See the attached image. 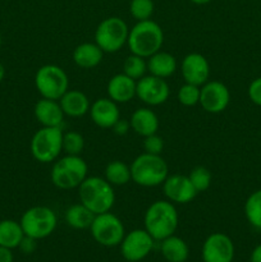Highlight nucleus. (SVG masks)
<instances>
[{"mask_svg": "<svg viewBox=\"0 0 261 262\" xmlns=\"http://www.w3.org/2000/svg\"><path fill=\"white\" fill-rule=\"evenodd\" d=\"M178 211L168 200H158L147 207L143 216L145 230L158 242L170 237L178 228Z\"/></svg>", "mask_w": 261, "mask_h": 262, "instance_id": "f257e3e1", "label": "nucleus"}, {"mask_svg": "<svg viewBox=\"0 0 261 262\" xmlns=\"http://www.w3.org/2000/svg\"><path fill=\"white\" fill-rule=\"evenodd\" d=\"M164 43L163 28L155 20L137 22L128 33L127 46L130 54L147 59L161 50Z\"/></svg>", "mask_w": 261, "mask_h": 262, "instance_id": "f03ea898", "label": "nucleus"}, {"mask_svg": "<svg viewBox=\"0 0 261 262\" xmlns=\"http://www.w3.org/2000/svg\"><path fill=\"white\" fill-rule=\"evenodd\" d=\"M79 202L95 215L110 211L115 204V192L105 178L87 177L78 187Z\"/></svg>", "mask_w": 261, "mask_h": 262, "instance_id": "7ed1b4c3", "label": "nucleus"}, {"mask_svg": "<svg viewBox=\"0 0 261 262\" xmlns=\"http://www.w3.org/2000/svg\"><path fill=\"white\" fill-rule=\"evenodd\" d=\"M129 166L133 183L146 188L161 186L169 176L168 164L161 155L143 152Z\"/></svg>", "mask_w": 261, "mask_h": 262, "instance_id": "20e7f679", "label": "nucleus"}, {"mask_svg": "<svg viewBox=\"0 0 261 262\" xmlns=\"http://www.w3.org/2000/svg\"><path fill=\"white\" fill-rule=\"evenodd\" d=\"M89 177V165L81 155H66L56 159L51 166V183L59 189H74Z\"/></svg>", "mask_w": 261, "mask_h": 262, "instance_id": "39448f33", "label": "nucleus"}, {"mask_svg": "<svg viewBox=\"0 0 261 262\" xmlns=\"http://www.w3.org/2000/svg\"><path fill=\"white\" fill-rule=\"evenodd\" d=\"M33 159L41 164L54 163L63 152V130L60 127H41L30 142Z\"/></svg>", "mask_w": 261, "mask_h": 262, "instance_id": "423d86ee", "label": "nucleus"}, {"mask_svg": "<svg viewBox=\"0 0 261 262\" xmlns=\"http://www.w3.org/2000/svg\"><path fill=\"white\" fill-rule=\"evenodd\" d=\"M35 86L42 99L59 100L69 90V77L61 67L45 64L36 72Z\"/></svg>", "mask_w": 261, "mask_h": 262, "instance_id": "0eeeda50", "label": "nucleus"}, {"mask_svg": "<svg viewBox=\"0 0 261 262\" xmlns=\"http://www.w3.org/2000/svg\"><path fill=\"white\" fill-rule=\"evenodd\" d=\"M19 224L25 235L40 241L53 234L58 225V217L50 207L33 206L23 212Z\"/></svg>", "mask_w": 261, "mask_h": 262, "instance_id": "6e6552de", "label": "nucleus"}, {"mask_svg": "<svg viewBox=\"0 0 261 262\" xmlns=\"http://www.w3.org/2000/svg\"><path fill=\"white\" fill-rule=\"evenodd\" d=\"M129 27L119 17H109L102 19L95 31V43L104 53H117L127 45Z\"/></svg>", "mask_w": 261, "mask_h": 262, "instance_id": "1a4fd4ad", "label": "nucleus"}, {"mask_svg": "<svg viewBox=\"0 0 261 262\" xmlns=\"http://www.w3.org/2000/svg\"><path fill=\"white\" fill-rule=\"evenodd\" d=\"M90 230H91L92 238L104 247L119 246L125 235L122 220L110 211L95 215Z\"/></svg>", "mask_w": 261, "mask_h": 262, "instance_id": "9d476101", "label": "nucleus"}, {"mask_svg": "<svg viewBox=\"0 0 261 262\" xmlns=\"http://www.w3.org/2000/svg\"><path fill=\"white\" fill-rule=\"evenodd\" d=\"M155 239L145 229L127 233L120 242V253L128 262H138L147 257L153 251Z\"/></svg>", "mask_w": 261, "mask_h": 262, "instance_id": "9b49d317", "label": "nucleus"}, {"mask_svg": "<svg viewBox=\"0 0 261 262\" xmlns=\"http://www.w3.org/2000/svg\"><path fill=\"white\" fill-rule=\"evenodd\" d=\"M169 95H170V89L168 82L164 78L148 74L137 81L136 97H138L143 104L148 106H159L164 104L169 99Z\"/></svg>", "mask_w": 261, "mask_h": 262, "instance_id": "f8f14e48", "label": "nucleus"}, {"mask_svg": "<svg viewBox=\"0 0 261 262\" xmlns=\"http://www.w3.org/2000/svg\"><path fill=\"white\" fill-rule=\"evenodd\" d=\"M230 102L229 89L220 81H207L201 86L200 102L202 109L210 114H219Z\"/></svg>", "mask_w": 261, "mask_h": 262, "instance_id": "ddd939ff", "label": "nucleus"}, {"mask_svg": "<svg viewBox=\"0 0 261 262\" xmlns=\"http://www.w3.org/2000/svg\"><path fill=\"white\" fill-rule=\"evenodd\" d=\"M204 262H232L234 258V243L224 233H212L202 245Z\"/></svg>", "mask_w": 261, "mask_h": 262, "instance_id": "4468645a", "label": "nucleus"}, {"mask_svg": "<svg viewBox=\"0 0 261 262\" xmlns=\"http://www.w3.org/2000/svg\"><path fill=\"white\" fill-rule=\"evenodd\" d=\"M161 186L168 201L173 202L174 205L189 204L197 196V191L192 186L188 176H182V174L168 176Z\"/></svg>", "mask_w": 261, "mask_h": 262, "instance_id": "2eb2a0df", "label": "nucleus"}, {"mask_svg": "<svg viewBox=\"0 0 261 262\" xmlns=\"http://www.w3.org/2000/svg\"><path fill=\"white\" fill-rule=\"evenodd\" d=\"M181 72L186 83L201 87L210 78V64L202 54L189 53L182 60Z\"/></svg>", "mask_w": 261, "mask_h": 262, "instance_id": "dca6fc26", "label": "nucleus"}, {"mask_svg": "<svg viewBox=\"0 0 261 262\" xmlns=\"http://www.w3.org/2000/svg\"><path fill=\"white\" fill-rule=\"evenodd\" d=\"M118 105L119 104L109 97L95 100L89 112L91 120L100 128H113V125L120 119V110Z\"/></svg>", "mask_w": 261, "mask_h": 262, "instance_id": "f3484780", "label": "nucleus"}, {"mask_svg": "<svg viewBox=\"0 0 261 262\" xmlns=\"http://www.w3.org/2000/svg\"><path fill=\"white\" fill-rule=\"evenodd\" d=\"M136 87L137 81L124 73H118L107 82V97L117 104H127L136 97Z\"/></svg>", "mask_w": 261, "mask_h": 262, "instance_id": "a211bd4d", "label": "nucleus"}, {"mask_svg": "<svg viewBox=\"0 0 261 262\" xmlns=\"http://www.w3.org/2000/svg\"><path fill=\"white\" fill-rule=\"evenodd\" d=\"M36 120L42 127H60L64 122V113L58 100L41 99L33 107Z\"/></svg>", "mask_w": 261, "mask_h": 262, "instance_id": "6ab92c4d", "label": "nucleus"}, {"mask_svg": "<svg viewBox=\"0 0 261 262\" xmlns=\"http://www.w3.org/2000/svg\"><path fill=\"white\" fill-rule=\"evenodd\" d=\"M130 129L143 138L155 135L159 130V118L150 107H138L130 115Z\"/></svg>", "mask_w": 261, "mask_h": 262, "instance_id": "aec40b11", "label": "nucleus"}, {"mask_svg": "<svg viewBox=\"0 0 261 262\" xmlns=\"http://www.w3.org/2000/svg\"><path fill=\"white\" fill-rule=\"evenodd\" d=\"M64 115L71 118H81L90 112V100L84 92L79 90H68L58 100Z\"/></svg>", "mask_w": 261, "mask_h": 262, "instance_id": "412c9836", "label": "nucleus"}, {"mask_svg": "<svg viewBox=\"0 0 261 262\" xmlns=\"http://www.w3.org/2000/svg\"><path fill=\"white\" fill-rule=\"evenodd\" d=\"M147 60V72L151 76L159 77V78H168L176 73L178 68L176 56L170 53L159 50L158 53L153 54Z\"/></svg>", "mask_w": 261, "mask_h": 262, "instance_id": "4be33fe9", "label": "nucleus"}, {"mask_svg": "<svg viewBox=\"0 0 261 262\" xmlns=\"http://www.w3.org/2000/svg\"><path fill=\"white\" fill-rule=\"evenodd\" d=\"M104 56V51L95 42H83L73 50V61L82 69H92L99 66Z\"/></svg>", "mask_w": 261, "mask_h": 262, "instance_id": "5701e85b", "label": "nucleus"}, {"mask_svg": "<svg viewBox=\"0 0 261 262\" xmlns=\"http://www.w3.org/2000/svg\"><path fill=\"white\" fill-rule=\"evenodd\" d=\"M160 251L168 262H186L189 256V248L182 238L170 235L161 241Z\"/></svg>", "mask_w": 261, "mask_h": 262, "instance_id": "b1692460", "label": "nucleus"}, {"mask_svg": "<svg viewBox=\"0 0 261 262\" xmlns=\"http://www.w3.org/2000/svg\"><path fill=\"white\" fill-rule=\"evenodd\" d=\"M95 214L90 209H87L83 204H76L69 206L66 210L64 219L66 223L73 229L84 230L90 229L92 222H94Z\"/></svg>", "mask_w": 261, "mask_h": 262, "instance_id": "393cba45", "label": "nucleus"}, {"mask_svg": "<svg viewBox=\"0 0 261 262\" xmlns=\"http://www.w3.org/2000/svg\"><path fill=\"white\" fill-rule=\"evenodd\" d=\"M25 237L19 222L5 219L0 222V246L13 250L18 248L20 241Z\"/></svg>", "mask_w": 261, "mask_h": 262, "instance_id": "a878e982", "label": "nucleus"}, {"mask_svg": "<svg viewBox=\"0 0 261 262\" xmlns=\"http://www.w3.org/2000/svg\"><path fill=\"white\" fill-rule=\"evenodd\" d=\"M105 179L114 186H125L132 181L130 177V166L124 161L114 160L109 163L105 168Z\"/></svg>", "mask_w": 261, "mask_h": 262, "instance_id": "bb28decb", "label": "nucleus"}, {"mask_svg": "<svg viewBox=\"0 0 261 262\" xmlns=\"http://www.w3.org/2000/svg\"><path fill=\"white\" fill-rule=\"evenodd\" d=\"M245 215L252 227L261 229V189L252 192L245 202Z\"/></svg>", "mask_w": 261, "mask_h": 262, "instance_id": "cd10ccee", "label": "nucleus"}, {"mask_svg": "<svg viewBox=\"0 0 261 262\" xmlns=\"http://www.w3.org/2000/svg\"><path fill=\"white\" fill-rule=\"evenodd\" d=\"M146 72H147V60L145 58L135 54H130L125 58L123 63V73L127 74L128 77L138 81L146 76Z\"/></svg>", "mask_w": 261, "mask_h": 262, "instance_id": "c85d7f7f", "label": "nucleus"}, {"mask_svg": "<svg viewBox=\"0 0 261 262\" xmlns=\"http://www.w3.org/2000/svg\"><path fill=\"white\" fill-rule=\"evenodd\" d=\"M188 178L191 181L192 186L197 191V193L207 191L210 188V186H211L212 182L211 173L205 166H196V168L192 169L188 174Z\"/></svg>", "mask_w": 261, "mask_h": 262, "instance_id": "c756f323", "label": "nucleus"}, {"mask_svg": "<svg viewBox=\"0 0 261 262\" xmlns=\"http://www.w3.org/2000/svg\"><path fill=\"white\" fill-rule=\"evenodd\" d=\"M84 148V138L76 130L63 133V152L67 155H81Z\"/></svg>", "mask_w": 261, "mask_h": 262, "instance_id": "7c9ffc66", "label": "nucleus"}, {"mask_svg": "<svg viewBox=\"0 0 261 262\" xmlns=\"http://www.w3.org/2000/svg\"><path fill=\"white\" fill-rule=\"evenodd\" d=\"M154 9L155 5L153 0H130L129 3V13L137 22L151 19Z\"/></svg>", "mask_w": 261, "mask_h": 262, "instance_id": "2f4dec72", "label": "nucleus"}, {"mask_svg": "<svg viewBox=\"0 0 261 262\" xmlns=\"http://www.w3.org/2000/svg\"><path fill=\"white\" fill-rule=\"evenodd\" d=\"M200 91H201L200 86L184 82V84H182L177 92V99L183 106H194L200 102Z\"/></svg>", "mask_w": 261, "mask_h": 262, "instance_id": "473e14b6", "label": "nucleus"}, {"mask_svg": "<svg viewBox=\"0 0 261 262\" xmlns=\"http://www.w3.org/2000/svg\"><path fill=\"white\" fill-rule=\"evenodd\" d=\"M143 148H145V152L147 154L161 155L164 148L163 138H161L158 133L147 136V137H145V141H143Z\"/></svg>", "mask_w": 261, "mask_h": 262, "instance_id": "72a5a7b5", "label": "nucleus"}, {"mask_svg": "<svg viewBox=\"0 0 261 262\" xmlns=\"http://www.w3.org/2000/svg\"><path fill=\"white\" fill-rule=\"evenodd\" d=\"M247 94L253 104L257 105V106H261V77L255 78L251 82L250 86H248Z\"/></svg>", "mask_w": 261, "mask_h": 262, "instance_id": "f704fd0d", "label": "nucleus"}, {"mask_svg": "<svg viewBox=\"0 0 261 262\" xmlns=\"http://www.w3.org/2000/svg\"><path fill=\"white\" fill-rule=\"evenodd\" d=\"M36 247H37V239L27 237V235L23 237V239L20 241L19 246H18V248H19L23 253H26V255H31L32 252H35Z\"/></svg>", "mask_w": 261, "mask_h": 262, "instance_id": "c9c22d12", "label": "nucleus"}, {"mask_svg": "<svg viewBox=\"0 0 261 262\" xmlns=\"http://www.w3.org/2000/svg\"><path fill=\"white\" fill-rule=\"evenodd\" d=\"M112 129L114 130L115 135H118V136H124V135H127V133L129 132V129H130V123H129V120L122 119V118H120V119L118 120V122L115 123L114 125H113Z\"/></svg>", "mask_w": 261, "mask_h": 262, "instance_id": "e433bc0d", "label": "nucleus"}, {"mask_svg": "<svg viewBox=\"0 0 261 262\" xmlns=\"http://www.w3.org/2000/svg\"><path fill=\"white\" fill-rule=\"evenodd\" d=\"M0 262H13V252L10 248L0 246Z\"/></svg>", "mask_w": 261, "mask_h": 262, "instance_id": "4c0bfd02", "label": "nucleus"}, {"mask_svg": "<svg viewBox=\"0 0 261 262\" xmlns=\"http://www.w3.org/2000/svg\"><path fill=\"white\" fill-rule=\"evenodd\" d=\"M250 261L251 262H261V243L253 248V251L251 252Z\"/></svg>", "mask_w": 261, "mask_h": 262, "instance_id": "58836bf2", "label": "nucleus"}, {"mask_svg": "<svg viewBox=\"0 0 261 262\" xmlns=\"http://www.w3.org/2000/svg\"><path fill=\"white\" fill-rule=\"evenodd\" d=\"M191 3H193V4L196 5H205V4H209L211 0H189Z\"/></svg>", "mask_w": 261, "mask_h": 262, "instance_id": "ea45409f", "label": "nucleus"}, {"mask_svg": "<svg viewBox=\"0 0 261 262\" xmlns=\"http://www.w3.org/2000/svg\"><path fill=\"white\" fill-rule=\"evenodd\" d=\"M4 77H5V68H4V66L0 63V82L4 79Z\"/></svg>", "mask_w": 261, "mask_h": 262, "instance_id": "a19ab883", "label": "nucleus"}, {"mask_svg": "<svg viewBox=\"0 0 261 262\" xmlns=\"http://www.w3.org/2000/svg\"><path fill=\"white\" fill-rule=\"evenodd\" d=\"M0 46H2V33H0Z\"/></svg>", "mask_w": 261, "mask_h": 262, "instance_id": "79ce46f5", "label": "nucleus"}, {"mask_svg": "<svg viewBox=\"0 0 261 262\" xmlns=\"http://www.w3.org/2000/svg\"><path fill=\"white\" fill-rule=\"evenodd\" d=\"M250 262H251V261H250Z\"/></svg>", "mask_w": 261, "mask_h": 262, "instance_id": "37998d69", "label": "nucleus"}]
</instances>
